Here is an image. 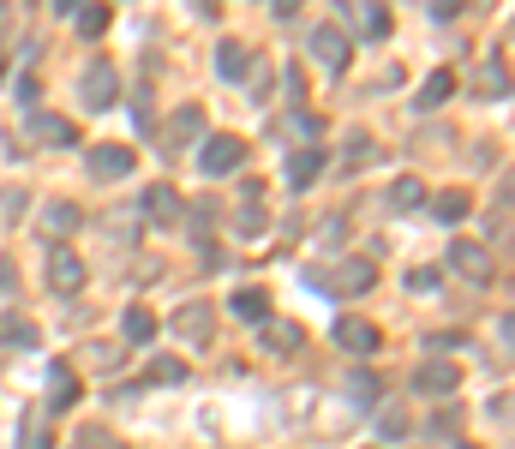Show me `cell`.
I'll return each instance as SVG.
<instances>
[{"label": "cell", "instance_id": "obj_9", "mask_svg": "<svg viewBox=\"0 0 515 449\" xmlns=\"http://www.w3.org/2000/svg\"><path fill=\"white\" fill-rule=\"evenodd\" d=\"M258 330H264V354H276V360H288V354H300V348H306V330H300V324L264 318Z\"/></svg>", "mask_w": 515, "mask_h": 449}, {"label": "cell", "instance_id": "obj_4", "mask_svg": "<svg viewBox=\"0 0 515 449\" xmlns=\"http://www.w3.org/2000/svg\"><path fill=\"white\" fill-rule=\"evenodd\" d=\"M78 96H84V108H108V102L120 96V78H114V66H108V60H90V66H84V84H78Z\"/></svg>", "mask_w": 515, "mask_h": 449}, {"label": "cell", "instance_id": "obj_13", "mask_svg": "<svg viewBox=\"0 0 515 449\" xmlns=\"http://www.w3.org/2000/svg\"><path fill=\"white\" fill-rule=\"evenodd\" d=\"M264 222H270V216H264V186L252 180V186H246V198H240V216H234V228H240V234H264Z\"/></svg>", "mask_w": 515, "mask_h": 449}, {"label": "cell", "instance_id": "obj_12", "mask_svg": "<svg viewBox=\"0 0 515 449\" xmlns=\"http://www.w3.org/2000/svg\"><path fill=\"white\" fill-rule=\"evenodd\" d=\"M426 198H432V192H426V180H414V174H402V180L390 186V210H396V216H414V210H426Z\"/></svg>", "mask_w": 515, "mask_h": 449}, {"label": "cell", "instance_id": "obj_41", "mask_svg": "<svg viewBox=\"0 0 515 449\" xmlns=\"http://www.w3.org/2000/svg\"><path fill=\"white\" fill-rule=\"evenodd\" d=\"M456 449H474V444H456Z\"/></svg>", "mask_w": 515, "mask_h": 449}, {"label": "cell", "instance_id": "obj_11", "mask_svg": "<svg viewBox=\"0 0 515 449\" xmlns=\"http://www.w3.org/2000/svg\"><path fill=\"white\" fill-rule=\"evenodd\" d=\"M312 54H318L324 66H348V36H342L336 24H318V30H312Z\"/></svg>", "mask_w": 515, "mask_h": 449}, {"label": "cell", "instance_id": "obj_36", "mask_svg": "<svg viewBox=\"0 0 515 449\" xmlns=\"http://www.w3.org/2000/svg\"><path fill=\"white\" fill-rule=\"evenodd\" d=\"M12 24H18V12H12V0H0V42L12 36Z\"/></svg>", "mask_w": 515, "mask_h": 449}, {"label": "cell", "instance_id": "obj_40", "mask_svg": "<svg viewBox=\"0 0 515 449\" xmlns=\"http://www.w3.org/2000/svg\"><path fill=\"white\" fill-rule=\"evenodd\" d=\"M78 6H84V0H54V12H60V18H66V12H78Z\"/></svg>", "mask_w": 515, "mask_h": 449}, {"label": "cell", "instance_id": "obj_1", "mask_svg": "<svg viewBox=\"0 0 515 449\" xmlns=\"http://www.w3.org/2000/svg\"><path fill=\"white\" fill-rule=\"evenodd\" d=\"M306 282L324 288V294H366V288L378 282V270H372L366 258H342L336 270H306Z\"/></svg>", "mask_w": 515, "mask_h": 449}, {"label": "cell", "instance_id": "obj_34", "mask_svg": "<svg viewBox=\"0 0 515 449\" xmlns=\"http://www.w3.org/2000/svg\"><path fill=\"white\" fill-rule=\"evenodd\" d=\"M24 204H30V192H24V186H12V192L0 198V210H6V216H24Z\"/></svg>", "mask_w": 515, "mask_h": 449}, {"label": "cell", "instance_id": "obj_33", "mask_svg": "<svg viewBox=\"0 0 515 449\" xmlns=\"http://www.w3.org/2000/svg\"><path fill=\"white\" fill-rule=\"evenodd\" d=\"M78 449H120V444H114L102 426H84V432H78Z\"/></svg>", "mask_w": 515, "mask_h": 449}, {"label": "cell", "instance_id": "obj_25", "mask_svg": "<svg viewBox=\"0 0 515 449\" xmlns=\"http://www.w3.org/2000/svg\"><path fill=\"white\" fill-rule=\"evenodd\" d=\"M0 342H6V348H36L42 330H36L30 318H6V324H0Z\"/></svg>", "mask_w": 515, "mask_h": 449}, {"label": "cell", "instance_id": "obj_8", "mask_svg": "<svg viewBox=\"0 0 515 449\" xmlns=\"http://www.w3.org/2000/svg\"><path fill=\"white\" fill-rule=\"evenodd\" d=\"M336 342L348 348V354H378L384 348V336H378V324H366V318H336Z\"/></svg>", "mask_w": 515, "mask_h": 449}, {"label": "cell", "instance_id": "obj_6", "mask_svg": "<svg viewBox=\"0 0 515 449\" xmlns=\"http://www.w3.org/2000/svg\"><path fill=\"white\" fill-rule=\"evenodd\" d=\"M48 288H54V294H78V288H84V258L66 252V246H54V252H48Z\"/></svg>", "mask_w": 515, "mask_h": 449}, {"label": "cell", "instance_id": "obj_32", "mask_svg": "<svg viewBox=\"0 0 515 449\" xmlns=\"http://www.w3.org/2000/svg\"><path fill=\"white\" fill-rule=\"evenodd\" d=\"M180 378H186L180 360H156V366H150V384H180Z\"/></svg>", "mask_w": 515, "mask_h": 449}, {"label": "cell", "instance_id": "obj_23", "mask_svg": "<svg viewBox=\"0 0 515 449\" xmlns=\"http://www.w3.org/2000/svg\"><path fill=\"white\" fill-rule=\"evenodd\" d=\"M450 96H456V72H432V78L420 84V114L438 108V102H450Z\"/></svg>", "mask_w": 515, "mask_h": 449}, {"label": "cell", "instance_id": "obj_29", "mask_svg": "<svg viewBox=\"0 0 515 449\" xmlns=\"http://www.w3.org/2000/svg\"><path fill=\"white\" fill-rule=\"evenodd\" d=\"M78 30L84 36H102L108 30V6H78Z\"/></svg>", "mask_w": 515, "mask_h": 449}, {"label": "cell", "instance_id": "obj_20", "mask_svg": "<svg viewBox=\"0 0 515 449\" xmlns=\"http://www.w3.org/2000/svg\"><path fill=\"white\" fill-rule=\"evenodd\" d=\"M48 396H54V402H42V408H54V414L72 408V402H78V378H72L66 366H54V372H48Z\"/></svg>", "mask_w": 515, "mask_h": 449}, {"label": "cell", "instance_id": "obj_15", "mask_svg": "<svg viewBox=\"0 0 515 449\" xmlns=\"http://www.w3.org/2000/svg\"><path fill=\"white\" fill-rule=\"evenodd\" d=\"M30 132H36L42 144H78V126H72V120H54V114H42V108L30 114Z\"/></svg>", "mask_w": 515, "mask_h": 449}, {"label": "cell", "instance_id": "obj_21", "mask_svg": "<svg viewBox=\"0 0 515 449\" xmlns=\"http://www.w3.org/2000/svg\"><path fill=\"white\" fill-rule=\"evenodd\" d=\"M378 396H384L378 372H366V366H360V372H348V402H354V408H372Z\"/></svg>", "mask_w": 515, "mask_h": 449}, {"label": "cell", "instance_id": "obj_3", "mask_svg": "<svg viewBox=\"0 0 515 449\" xmlns=\"http://www.w3.org/2000/svg\"><path fill=\"white\" fill-rule=\"evenodd\" d=\"M450 270H456L462 282H480V288H486V282L498 276V264H492V252H486L480 240H456V246H450Z\"/></svg>", "mask_w": 515, "mask_h": 449}, {"label": "cell", "instance_id": "obj_18", "mask_svg": "<svg viewBox=\"0 0 515 449\" xmlns=\"http://www.w3.org/2000/svg\"><path fill=\"white\" fill-rule=\"evenodd\" d=\"M228 306H234V318H246V324H264V318H270V294H264V288H240Z\"/></svg>", "mask_w": 515, "mask_h": 449}, {"label": "cell", "instance_id": "obj_2", "mask_svg": "<svg viewBox=\"0 0 515 449\" xmlns=\"http://www.w3.org/2000/svg\"><path fill=\"white\" fill-rule=\"evenodd\" d=\"M240 162H246V138H234V132H216V138L198 144V168L204 174H234Z\"/></svg>", "mask_w": 515, "mask_h": 449}, {"label": "cell", "instance_id": "obj_39", "mask_svg": "<svg viewBox=\"0 0 515 449\" xmlns=\"http://www.w3.org/2000/svg\"><path fill=\"white\" fill-rule=\"evenodd\" d=\"M300 6H306V0H270V12H276V18H294Z\"/></svg>", "mask_w": 515, "mask_h": 449}, {"label": "cell", "instance_id": "obj_10", "mask_svg": "<svg viewBox=\"0 0 515 449\" xmlns=\"http://www.w3.org/2000/svg\"><path fill=\"white\" fill-rule=\"evenodd\" d=\"M456 384H462V372H456L450 360H426V366L414 372V390H420V396H450Z\"/></svg>", "mask_w": 515, "mask_h": 449}, {"label": "cell", "instance_id": "obj_28", "mask_svg": "<svg viewBox=\"0 0 515 449\" xmlns=\"http://www.w3.org/2000/svg\"><path fill=\"white\" fill-rule=\"evenodd\" d=\"M198 126H204V114H198V108H180V114H174V126H168V138H174V144H186V138H198Z\"/></svg>", "mask_w": 515, "mask_h": 449}, {"label": "cell", "instance_id": "obj_14", "mask_svg": "<svg viewBox=\"0 0 515 449\" xmlns=\"http://www.w3.org/2000/svg\"><path fill=\"white\" fill-rule=\"evenodd\" d=\"M246 66H252V48L234 42V36H222V48H216V72H222V78H246Z\"/></svg>", "mask_w": 515, "mask_h": 449}, {"label": "cell", "instance_id": "obj_17", "mask_svg": "<svg viewBox=\"0 0 515 449\" xmlns=\"http://www.w3.org/2000/svg\"><path fill=\"white\" fill-rule=\"evenodd\" d=\"M174 330H180L186 342H210L216 318H210V306H186V312H174Z\"/></svg>", "mask_w": 515, "mask_h": 449}, {"label": "cell", "instance_id": "obj_24", "mask_svg": "<svg viewBox=\"0 0 515 449\" xmlns=\"http://www.w3.org/2000/svg\"><path fill=\"white\" fill-rule=\"evenodd\" d=\"M426 204H432V216H438V222H462V216H468V192H456V186H450V192H438V198H426Z\"/></svg>", "mask_w": 515, "mask_h": 449}, {"label": "cell", "instance_id": "obj_27", "mask_svg": "<svg viewBox=\"0 0 515 449\" xmlns=\"http://www.w3.org/2000/svg\"><path fill=\"white\" fill-rule=\"evenodd\" d=\"M366 36H390V6L384 0H366V18H360Z\"/></svg>", "mask_w": 515, "mask_h": 449}, {"label": "cell", "instance_id": "obj_7", "mask_svg": "<svg viewBox=\"0 0 515 449\" xmlns=\"http://www.w3.org/2000/svg\"><path fill=\"white\" fill-rule=\"evenodd\" d=\"M132 162H138L132 144H96V150H90V174H96V180H126Z\"/></svg>", "mask_w": 515, "mask_h": 449}, {"label": "cell", "instance_id": "obj_35", "mask_svg": "<svg viewBox=\"0 0 515 449\" xmlns=\"http://www.w3.org/2000/svg\"><path fill=\"white\" fill-rule=\"evenodd\" d=\"M378 426H384V438H402V432H408V414H402V408H390Z\"/></svg>", "mask_w": 515, "mask_h": 449}, {"label": "cell", "instance_id": "obj_37", "mask_svg": "<svg viewBox=\"0 0 515 449\" xmlns=\"http://www.w3.org/2000/svg\"><path fill=\"white\" fill-rule=\"evenodd\" d=\"M510 342H515V324H510V312H504V318H498V348L510 354Z\"/></svg>", "mask_w": 515, "mask_h": 449}, {"label": "cell", "instance_id": "obj_22", "mask_svg": "<svg viewBox=\"0 0 515 449\" xmlns=\"http://www.w3.org/2000/svg\"><path fill=\"white\" fill-rule=\"evenodd\" d=\"M24 449H54V438H48V408L42 402L24 408Z\"/></svg>", "mask_w": 515, "mask_h": 449}, {"label": "cell", "instance_id": "obj_16", "mask_svg": "<svg viewBox=\"0 0 515 449\" xmlns=\"http://www.w3.org/2000/svg\"><path fill=\"white\" fill-rule=\"evenodd\" d=\"M42 228H48V234H78V228H84V210L66 204V198H54V204L42 210Z\"/></svg>", "mask_w": 515, "mask_h": 449}, {"label": "cell", "instance_id": "obj_38", "mask_svg": "<svg viewBox=\"0 0 515 449\" xmlns=\"http://www.w3.org/2000/svg\"><path fill=\"white\" fill-rule=\"evenodd\" d=\"M462 6H468V0H432V12H438V18H456Z\"/></svg>", "mask_w": 515, "mask_h": 449}, {"label": "cell", "instance_id": "obj_5", "mask_svg": "<svg viewBox=\"0 0 515 449\" xmlns=\"http://www.w3.org/2000/svg\"><path fill=\"white\" fill-rule=\"evenodd\" d=\"M138 210H144V222H156V228H174L186 204H180V192H174L168 180H156V186L144 192V204H138Z\"/></svg>", "mask_w": 515, "mask_h": 449}, {"label": "cell", "instance_id": "obj_30", "mask_svg": "<svg viewBox=\"0 0 515 449\" xmlns=\"http://www.w3.org/2000/svg\"><path fill=\"white\" fill-rule=\"evenodd\" d=\"M480 90H486V96H504V90H510V72H504V60H492V66L480 72Z\"/></svg>", "mask_w": 515, "mask_h": 449}, {"label": "cell", "instance_id": "obj_26", "mask_svg": "<svg viewBox=\"0 0 515 449\" xmlns=\"http://www.w3.org/2000/svg\"><path fill=\"white\" fill-rule=\"evenodd\" d=\"M120 330H126V342H150V336H156V318H150V312H144V306H132V312H126V324H120Z\"/></svg>", "mask_w": 515, "mask_h": 449}, {"label": "cell", "instance_id": "obj_19", "mask_svg": "<svg viewBox=\"0 0 515 449\" xmlns=\"http://www.w3.org/2000/svg\"><path fill=\"white\" fill-rule=\"evenodd\" d=\"M324 174V150H294V162H288V186H312Z\"/></svg>", "mask_w": 515, "mask_h": 449}, {"label": "cell", "instance_id": "obj_31", "mask_svg": "<svg viewBox=\"0 0 515 449\" xmlns=\"http://www.w3.org/2000/svg\"><path fill=\"white\" fill-rule=\"evenodd\" d=\"M216 210H222V204H210V198H204V204H192V234H198V240L216 228Z\"/></svg>", "mask_w": 515, "mask_h": 449}]
</instances>
